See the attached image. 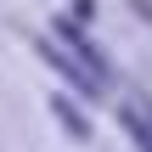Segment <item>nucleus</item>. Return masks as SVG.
I'll use <instances>...</instances> for the list:
<instances>
[{
	"label": "nucleus",
	"mask_w": 152,
	"mask_h": 152,
	"mask_svg": "<svg viewBox=\"0 0 152 152\" xmlns=\"http://www.w3.org/2000/svg\"><path fill=\"white\" fill-rule=\"evenodd\" d=\"M62 39H68V45L79 51V68L90 62V79H96V85H107V79H113V68H107V56H102V51H96V45H90V39H85V34L73 28V23H62Z\"/></svg>",
	"instance_id": "nucleus-1"
}]
</instances>
